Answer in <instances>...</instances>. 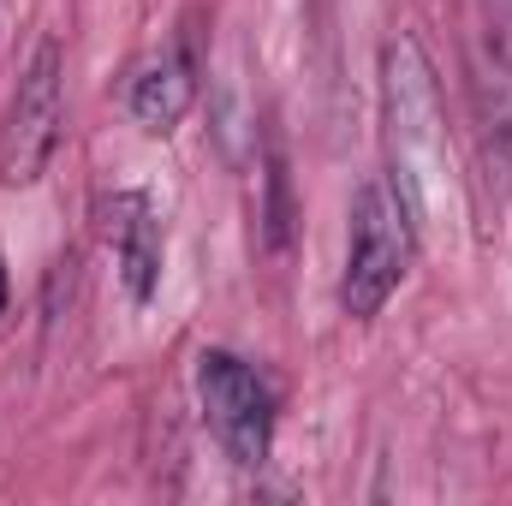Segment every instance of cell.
<instances>
[{
	"label": "cell",
	"instance_id": "52a82bcc",
	"mask_svg": "<svg viewBox=\"0 0 512 506\" xmlns=\"http://www.w3.org/2000/svg\"><path fill=\"white\" fill-rule=\"evenodd\" d=\"M6 304H12V280H6V262H0V316H6Z\"/></svg>",
	"mask_w": 512,
	"mask_h": 506
},
{
	"label": "cell",
	"instance_id": "3957f363",
	"mask_svg": "<svg viewBox=\"0 0 512 506\" xmlns=\"http://www.w3.org/2000/svg\"><path fill=\"white\" fill-rule=\"evenodd\" d=\"M197 405L209 435L239 471H262L274 453V393L245 358L233 352H203L197 358Z\"/></svg>",
	"mask_w": 512,
	"mask_h": 506
},
{
	"label": "cell",
	"instance_id": "5b68a950",
	"mask_svg": "<svg viewBox=\"0 0 512 506\" xmlns=\"http://www.w3.org/2000/svg\"><path fill=\"white\" fill-rule=\"evenodd\" d=\"M191 108H197V54H191V36H179L161 60H149L137 72V84H131V120L149 137H167Z\"/></svg>",
	"mask_w": 512,
	"mask_h": 506
},
{
	"label": "cell",
	"instance_id": "6da1fadb",
	"mask_svg": "<svg viewBox=\"0 0 512 506\" xmlns=\"http://www.w3.org/2000/svg\"><path fill=\"white\" fill-rule=\"evenodd\" d=\"M382 120H387V179L399 185L417 227L453 191V143L435 90V66L417 36H393L382 48Z\"/></svg>",
	"mask_w": 512,
	"mask_h": 506
},
{
	"label": "cell",
	"instance_id": "7a4b0ae2",
	"mask_svg": "<svg viewBox=\"0 0 512 506\" xmlns=\"http://www.w3.org/2000/svg\"><path fill=\"white\" fill-rule=\"evenodd\" d=\"M417 262V215L405 209L393 179H370L352 203V245L340 274V310L352 322H376L399 280Z\"/></svg>",
	"mask_w": 512,
	"mask_h": 506
},
{
	"label": "cell",
	"instance_id": "277c9868",
	"mask_svg": "<svg viewBox=\"0 0 512 506\" xmlns=\"http://www.w3.org/2000/svg\"><path fill=\"white\" fill-rule=\"evenodd\" d=\"M60 90H66L60 42H42L30 54V66H24L12 102H6V120H0V179L6 185H30L48 167V155L60 143V114H66Z\"/></svg>",
	"mask_w": 512,
	"mask_h": 506
},
{
	"label": "cell",
	"instance_id": "8992f818",
	"mask_svg": "<svg viewBox=\"0 0 512 506\" xmlns=\"http://www.w3.org/2000/svg\"><path fill=\"white\" fill-rule=\"evenodd\" d=\"M108 239L120 251V274H126V292L137 304H149L155 280H161V221L149 209L143 191H120L108 203Z\"/></svg>",
	"mask_w": 512,
	"mask_h": 506
}]
</instances>
